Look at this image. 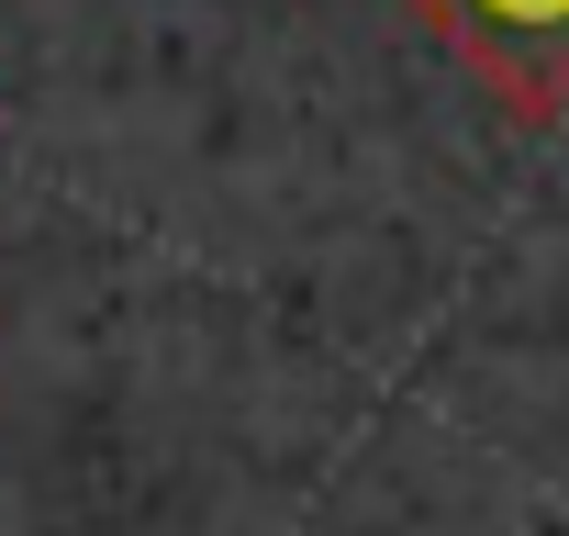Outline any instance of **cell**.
<instances>
[{"mask_svg": "<svg viewBox=\"0 0 569 536\" xmlns=\"http://www.w3.org/2000/svg\"><path fill=\"white\" fill-rule=\"evenodd\" d=\"M402 23L436 34L502 123H569V0H402Z\"/></svg>", "mask_w": 569, "mask_h": 536, "instance_id": "cell-1", "label": "cell"}]
</instances>
